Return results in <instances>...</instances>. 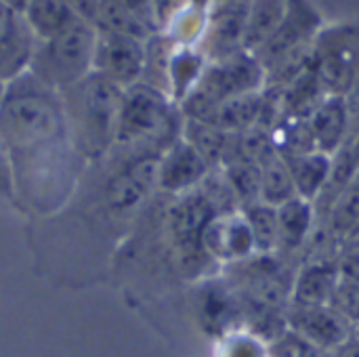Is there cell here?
<instances>
[{
  "mask_svg": "<svg viewBox=\"0 0 359 357\" xmlns=\"http://www.w3.org/2000/svg\"><path fill=\"white\" fill-rule=\"evenodd\" d=\"M339 284H341V269L337 261L330 259L311 261L299 271L292 284L294 305H328L334 299Z\"/></svg>",
  "mask_w": 359,
  "mask_h": 357,
  "instance_id": "2e32d148",
  "label": "cell"
},
{
  "mask_svg": "<svg viewBox=\"0 0 359 357\" xmlns=\"http://www.w3.org/2000/svg\"><path fill=\"white\" fill-rule=\"evenodd\" d=\"M351 236H359V225H358V229H355V231H353Z\"/></svg>",
  "mask_w": 359,
  "mask_h": 357,
  "instance_id": "d6a6232c",
  "label": "cell"
},
{
  "mask_svg": "<svg viewBox=\"0 0 359 357\" xmlns=\"http://www.w3.org/2000/svg\"><path fill=\"white\" fill-rule=\"evenodd\" d=\"M225 284L208 280V282H204L200 297H198V316H200L202 324L206 326V330H210V332L227 328L240 311L238 297Z\"/></svg>",
  "mask_w": 359,
  "mask_h": 357,
  "instance_id": "d6986e66",
  "label": "cell"
},
{
  "mask_svg": "<svg viewBox=\"0 0 359 357\" xmlns=\"http://www.w3.org/2000/svg\"><path fill=\"white\" fill-rule=\"evenodd\" d=\"M290 324L299 337L309 341L318 349L341 347L347 339L343 316L326 305H294Z\"/></svg>",
  "mask_w": 359,
  "mask_h": 357,
  "instance_id": "9a60e30c",
  "label": "cell"
},
{
  "mask_svg": "<svg viewBox=\"0 0 359 357\" xmlns=\"http://www.w3.org/2000/svg\"><path fill=\"white\" fill-rule=\"evenodd\" d=\"M6 86H8V80H4V78L0 76V105H2L4 95H6Z\"/></svg>",
  "mask_w": 359,
  "mask_h": 357,
  "instance_id": "4dcf8cb0",
  "label": "cell"
},
{
  "mask_svg": "<svg viewBox=\"0 0 359 357\" xmlns=\"http://www.w3.org/2000/svg\"><path fill=\"white\" fill-rule=\"evenodd\" d=\"M318 27H320V17L305 0H288V8L282 25L269 38V42L255 55L261 61V65L269 69L282 59L309 48V42L316 36Z\"/></svg>",
  "mask_w": 359,
  "mask_h": 357,
  "instance_id": "9c48e42d",
  "label": "cell"
},
{
  "mask_svg": "<svg viewBox=\"0 0 359 357\" xmlns=\"http://www.w3.org/2000/svg\"><path fill=\"white\" fill-rule=\"evenodd\" d=\"M248 6H250V0L212 2L206 15L204 32H202L204 48L200 50L208 63L221 61L236 53L246 50L244 38H246Z\"/></svg>",
  "mask_w": 359,
  "mask_h": 357,
  "instance_id": "ba28073f",
  "label": "cell"
},
{
  "mask_svg": "<svg viewBox=\"0 0 359 357\" xmlns=\"http://www.w3.org/2000/svg\"><path fill=\"white\" fill-rule=\"evenodd\" d=\"M147 63V40L99 29L95 48V67L120 88H128L143 80Z\"/></svg>",
  "mask_w": 359,
  "mask_h": 357,
  "instance_id": "52a82bcc",
  "label": "cell"
},
{
  "mask_svg": "<svg viewBox=\"0 0 359 357\" xmlns=\"http://www.w3.org/2000/svg\"><path fill=\"white\" fill-rule=\"evenodd\" d=\"M175 116L177 114L172 99L164 90L147 82H137L124 88L116 145H154L162 147L164 151L172 141L179 139L177 135H172L177 128Z\"/></svg>",
  "mask_w": 359,
  "mask_h": 357,
  "instance_id": "5b68a950",
  "label": "cell"
},
{
  "mask_svg": "<svg viewBox=\"0 0 359 357\" xmlns=\"http://www.w3.org/2000/svg\"><path fill=\"white\" fill-rule=\"evenodd\" d=\"M288 0H250L244 48L248 53H259L269 38L278 32L286 17Z\"/></svg>",
  "mask_w": 359,
  "mask_h": 357,
  "instance_id": "7402d4cb",
  "label": "cell"
},
{
  "mask_svg": "<svg viewBox=\"0 0 359 357\" xmlns=\"http://www.w3.org/2000/svg\"><path fill=\"white\" fill-rule=\"evenodd\" d=\"M210 173L212 168L181 135L158 158V187L175 196L200 187Z\"/></svg>",
  "mask_w": 359,
  "mask_h": 357,
  "instance_id": "7c38bea8",
  "label": "cell"
},
{
  "mask_svg": "<svg viewBox=\"0 0 359 357\" xmlns=\"http://www.w3.org/2000/svg\"><path fill=\"white\" fill-rule=\"evenodd\" d=\"M261 109H263V90L238 95L223 101L210 116L208 124L219 126L227 135H240L259 126Z\"/></svg>",
  "mask_w": 359,
  "mask_h": 357,
  "instance_id": "ffe728a7",
  "label": "cell"
},
{
  "mask_svg": "<svg viewBox=\"0 0 359 357\" xmlns=\"http://www.w3.org/2000/svg\"><path fill=\"white\" fill-rule=\"evenodd\" d=\"M36 38L27 29L23 17L0 0V76L13 80L27 72Z\"/></svg>",
  "mask_w": 359,
  "mask_h": 357,
  "instance_id": "4fadbf2b",
  "label": "cell"
},
{
  "mask_svg": "<svg viewBox=\"0 0 359 357\" xmlns=\"http://www.w3.org/2000/svg\"><path fill=\"white\" fill-rule=\"evenodd\" d=\"M212 2H229V0H212Z\"/></svg>",
  "mask_w": 359,
  "mask_h": 357,
  "instance_id": "836d02e7",
  "label": "cell"
},
{
  "mask_svg": "<svg viewBox=\"0 0 359 357\" xmlns=\"http://www.w3.org/2000/svg\"><path fill=\"white\" fill-rule=\"evenodd\" d=\"M74 147L67 133L63 97L29 69L13 78L0 105V147L13 156V168H25L40 156H63Z\"/></svg>",
  "mask_w": 359,
  "mask_h": 357,
  "instance_id": "6da1fadb",
  "label": "cell"
},
{
  "mask_svg": "<svg viewBox=\"0 0 359 357\" xmlns=\"http://www.w3.org/2000/svg\"><path fill=\"white\" fill-rule=\"evenodd\" d=\"M2 2H4L6 6H11L15 13H19V15H21V13H23V8L27 6V2H29V0H2Z\"/></svg>",
  "mask_w": 359,
  "mask_h": 357,
  "instance_id": "f546056e",
  "label": "cell"
},
{
  "mask_svg": "<svg viewBox=\"0 0 359 357\" xmlns=\"http://www.w3.org/2000/svg\"><path fill=\"white\" fill-rule=\"evenodd\" d=\"M349 357H359V347L358 349H353V351H351V356Z\"/></svg>",
  "mask_w": 359,
  "mask_h": 357,
  "instance_id": "1f68e13d",
  "label": "cell"
},
{
  "mask_svg": "<svg viewBox=\"0 0 359 357\" xmlns=\"http://www.w3.org/2000/svg\"><path fill=\"white\" fill-rule=\"evenodd\" d=\"M309 128L316 149L334 156L351 137V114L347 97L326 95L309 114Z\"/></svg>",
  "mask_w": 359,
  "mask_h": 357,
  "instance_id": "5bb4252c",
  "label": "cell"
},
{
  "mask_svg": "<svg viewBox=\"0 0 359 357\" xmlns=\"http://www.w3.org/2000/svg\"><path fill=\"white\" fill-rule=\"evenodd\" d=\"M208 61L200 50H194L189 46L172 48L170 61H168V88L172 101H183V97L198 84L206 69Z\"/></svg>",
  "mask_w": 359,
  "mask_h": 357,
  "instance_id": "cb8c5ba5",
  "label": "cell"
},
{
  "mask_svg": "<svg viewBox=\"0 0 359 357\" xmlns=\"http://www.w3.org/2000/svg\"><path fill=\"white\" fill-rule=\"evenodd\" d=\"M263 88L265 67L257 55L242 50L227 59L208 63L198 84L179 103V109L183 118L208 122L223 101L246 93H259Z\"/></svg>",
  "mask_w": 359,
  "mask_h": 357,
  "instance_id": "277c9868",
  "label": "cell"
},
{
  "mask_svg": "<svg viewBox=\"0 0 359 357\" xmlns=\"http://www.w3.org/2000/svg\"><path fill=\"white\" fill-rule=\"evenodd\" d=\"M328 229L330 234L339 236L341 240L349 238L359 225V170L355 177L347 183V187L341 191V196L330 206L328 215Z\"/></svg>",
  "mask_w": 359,
  "mask_h": 357,
  "instance_id": "4316f807",
  "label": "cell"
},
{
  "mask_svg": "<svg viewBox=\"0 0 359 357\" xmlns=\"http://www.w3.org/2000/svg\"><path fill=\"white\" fill-rule=\"evenodd\" d=\"M278 236L280 248L284 252H294L311 238L318 213L316 204L303 198H292L286 204L278 206Z\"/></svg>",
  "mask_w": 359,
  "mask_h": 357,
  "instance_id": "e0dca14e",
  "label": "cell"
},
{
  "mask_svg": "<svg viewBox=\"0 0 359 357\" xmlns=\"http://www.w3.org/2000/svg\"><path fill=\"white\" fill-rule=\"evenodd\" d=\"M158 156L143 154L124 164L105 185V202L114 213L137 208L158 187Z\"/></svg>",
  "mask_w": 359,
  "mask_h": 357,
  "instance_id": "8fae6325",
  "label": "cell"
},
{
  "mask_svg": "<svg viewBox=\"0 0 359 357\" xmlns=\"http://www.w3.org/2000/svg\"><path fill=\"white\" fill-rule=\"evenodd\" d=\"M181 137L204 158V162L212 170H219L223 166V160H225L227 149H229L231 135H227L225 130H221L215 124L183 118Z\"/></svg>",
  "mask_w": 359,
  "mask_h": 357,
  "instance_id": "603a6c76",
  "label": "cell"
},
{
  "mask_svg": "<svg viewBox=\"0 0 359 357\" xmlns=\"http://www.w3.org/2000/svg\"><path fill=\"white\" fill-rule=\"evenodd\" d=\"M21 17L36 42L55 38L78 19L67 0H29Z\"/></svg>",
  "mask_w": 359,
  "mask_h": 357,
  "instance_id": "ac0fdd59",
  "label": "cell"
},
{
  "mask_svg": "<svg viewBox=\"0 0 359 357\" xmlns=\"http://www.w3.org/2000/svg\"><path fill=\"white\" fill-rule=\"evenodd\" d=\"M261 170V202L278 208L297 198V187L284 156L276 154L259 166Z\"/></svg>",
  "mask_w": 359,
  "mask_h": 357,
  "instance_id": "d4e9b609",
  "label": "cell"
},
{
  "mask_svg": "<svg viewBox=\"0 0 359 357\" xmlns=\"http://www.w3.org/2000/svg\"><path fill=\"white\" fill-rule=\"evenodd\" d=\"M97 38V25L78 17L55 38L36 42L27 69L50 88L63 93L93 72Z\"/></svg>",
  "mask_w": 359,
  "mask_h": 357,
  "instance_id": "3957f363",
  "label": "cell"
},
{
  "mask_svg": "<svg viewBox=\"0 0 359 357\" xmlns=\"http://www.w3.org/2000/svg\"><path fill=\"white\" fill-rule=\"evenodd\" d=\"M284 160L288 162V168L297 187V196L316 204V200L320 198L328 181V175L332 168V156H326L322 151H309V154H301V156H292Z\"/></svg>",
  "mask_w": 359,
  "mask_h": 357,
  "instance_id": "44dd1931",
  "label": "cell"
},
{
  "mask_svg": "<svg viewBox=\"0 0 359 357\" xmlns=\"http://www.w3.org/2000/svg\"><path fill=\"white\" fill-rule=\"evenodd\" d=\"M69 141L78 156L88 160L105 156L116 145L124 88L90 72L84 80L61 93Z\"/></svg>",
  "mask_w": 359,
  "mask_h": 357,
  "instance_id": "7a4b0ae2",
  "label": "cell"
},
{
  "mask_svg": "<svg viewBox=\"0 0 359 357\" xmlns=\"http://www.w3.org/2000/svg\"><path fill=\"white\" fill-rule=\"evenodd\" d=\"M202 246L212 261L227 265L257 257L255 238L242 210L215 217L202 234Z\"/></svg>",
  "mask_w": 359,
  "mask_h": 357,
  "instance_id": "30bf717a",
  "label": "cell"
},
{
  "mask_svg": "<svg viewBox=\"0 0 359 357\" xmlns=\"http://www.w3.org/2000/svg\"><path fill=\"white\" fill-rule=\"evenodd\" d=\"M215 217H219V213L200 187L181 194L170 206L166 215L168 234L177 250L181 252L185 265L198 263L200 257L210 259L202 246V234Z\"/></svg>",
  "mask_w": 359,
  "mask_h": 357,
  "instance_id": "8992f818",
  "label": "cell"
},
{
  "mask_svg": "<svg viewBox=\"0 0 359 357\" xmlns=\"http://www.w3.org/2000/svg\"><path fill=\"white\" fill-rule=\"evenodd\" d=\"M358 151H359V135H358Z\"/></svg>",
  "mask_w": 359,
  "mask_h": 357,
  "instance_id": "e575fe53",
  "label": "cell"
},
{
  "mask_svg": "<svg viewBox=\"0 0 359 357\" xmlns=\"http://www.w3.org/2000/svg\"><path fill=\"white\" fill-rule=\"evenodd\" d=\"M244 217L248 221V227L255 238V248L259 257H271L280 248V236H278V210L265 202H257L246 206Z\"/></svg>",
  "mask_w": 359,
  "mask_h": 357,
  "instance_id": "484cf974",
  "label": "cell"
},
{
  "mask_svg": "<svg viewBox=\"0 0 359 357\" xmlns=\"http://www.w3.org/2000/svg\"><path fill=\"white\" fill-rule=\"evenodd\" d=\"M341 242H343V246H341V255L337 259L341 278L359 282V236H349Z\"/></svg>",
  "mask_w": 359,
  "mask_h": 357,
  "instance_id": "f1b7e54d",
  "label": "cell"
},
{
  "mask_svg": "<svg viewBox=\"0 0 359 357\" xmlns=\"http://www.w3.org/2000/svg\"><path fill=\"white\" fill-rule=\"evenodd\" d=\"M227 179L240 208L244 210L250 204L261 202V170L255 164L242 160H227L219 168Z\"/></svg>",
  "mask_w": 359,
  "mask_h": 357,
  "instance_id": "83f0119b",
  "label": "cell"
}]
</instances>
